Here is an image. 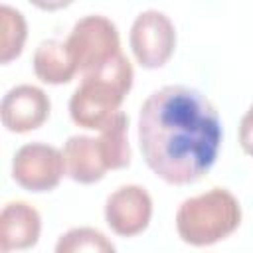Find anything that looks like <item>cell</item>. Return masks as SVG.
I'll list each match as a JSON object with an SVG mask.
<instances>
[{
  "instance_id": "obj_1",
  "label": "cell",
  "mask_w": 253,
  "mask_h": 253,
  "mask_svg": "<svg viewBox=\"0 0 253 253\" xmlns=\"http://www.w3.org/2000/svg\"><path fill=\"white\" fill-rule=\"evenodd\" d=\"M221 121L210 99L186 85L152 91L138 113V146L148 168L168 184L198 182L213 166Z\"/></svg>"
},
{
  "instance_id": "obj_2",
  "label": "cell",
  "mask_w": 253,
  "mask_h": 253,
  "mask_svg": "<svg viewBox=\"0 0 253 253\" xmlns=\"http://www.w3.org/2000/svg\"><path fill=\"white\" fill-rule=\"evenodd\" d=\"M132 65L125 53L117 55L99 69L83 75L69 99L71 121L81 128L101 130L119 113L132 87Z\"/></svg>"
},
{
  "instance_id": "obj_3",
  "label": "cell",
  "mask_w": 253,
  "mask_h": 253,
  "mask_svg": "<svg viewBox=\"0 0 253 253\" xmlns=\"http://www.w3.org/2000/svg\"><path fill=\"white\" fill-rule=\"evenodd\" d=\"M241 223V206L225 188H211L184 200L176 211V229L182 241L204 247L231 235Z\"/></svg>"
},
{
  "instance_id": "obj_4",
  "label": "cell",
  "mask_w": 253,
  "mask_h": 253,
  "mask_svg": "<svg viewBox=\"0 0 253 253\" xmlns=\"http://www.w3.org/2000/svg\"><path fill=\"white\" fill-rule=\"evenodd\" d=\"M65 45L81 75L99 69L123 53L119 30L103 14H87L79 18L71 28Z\"/></svg>"
},
{
  "instance_id": "obj_5",
  "label": "cell",
  "mask_w": 253,
  "mask_h": 253,
  "mask_svg": "<svg viewBox=\"0 0 253 253\" xmlns=\"http://www.w3.org/2000/svg\"><path fill=\"white\" fill-rule=\"evenodd\" d=\"M130 49L136 61L146 69L162 67L176 47V28L162 10H142L128 34Z\"/></svg>"
},
{
  "instance_id": "obj_6",
  "label": "cell",
  "mask_w": 253,
  "mask_h": 253,
  "mask_svg": "<svg viewBox=\"0 0 253 253\" xmlns=\"http://www.w3.org/2000/svg\"><path fill=\"white\" fill-rule=\"evenodd\" d=\"M65 174L63 152L45 142L20 146L12 160V178L28 192H49Z\"/></svg>"
},
{
  "instance_id": "obj_7",
  "label": "cell",
  "mask_w": 253,
  "mask_h": 253,
  "mask_svg": "<svg viewBox=\"0 0 253 253\" xmlns=\"http://www.w3.org/2000/svg\"><path fill=\"white\" fill-rule=\"evenodd\" d=\"M152 215V198L138 184L119 186L105 202L107 225L123 237H132L146 229Z\"/></svg>"
},
{
  "instance_id": "obj_8",
  "label": "cell",
  "mask_w": 253,
  "mask_h": 253,
  "mask_svg": "<svg viewBox=\"0 0 253 253\" xmlns=\"http://www.w3.org/2000/svg\"><path fill=\"white\" fill-rule=\"evenodd\" d=\"M49 109L51 103L43 89L30 83H22L12 87L2 97L0 117L2 125L10 132H28L47 121Z\"/></svg>"
},
{
  "instance_id": "obj_9",
  "label": "cell",
  "mask_w": 253,
  "mask_h": 253,
  "mask_svg": "<svg viewBox=\"0 0 253 253\" xmlns=\"http://www.w3.org/2000/svg\"><path fill=\"white\" fill-rule=\"evenodd\" d=\"M42 217L28 202H8L0 213V247L2 253L28 249L38 243Z\"/></svg>"
},
{
  "instance_id": "obj_10",
  "label": "cell",
  "mask_w": 253,
  "mask_h": 253,
  "mask_svg": "<svg viewBox=\"0 0 253 253\" xmlns=\"http://www.w3.org/2000/svg\"><path fill=\"white\" fill-rule=\"evenodd\" d=\"M61 152L65 162V174L79 184H95L107 172L99 142L93 136L73 134L65 140Z\"/></svg>"
},
{
  "instance_id": "obj_11",
  "label": "cell",
  "mask_w": 253,
  "mask_h": 253,
  "mask_svg": "<svg viewBox=\"0 0 253 253\" xmlns=\"http://www.w3.org/2000/svg\"><path fill=\"white\" fill-rule=\"evenodd\" d=\"M34 71L43 83L61 85L73 79L77 67L65 42L43 40L34 51Z\"/></svg>"
},
{
  "instance_id": "obj_12",
  "label": "cell",
  "mask_w": 253,
  "mask_h": 253,
  "mask_svg": "<svg viewBox=\"0 0 253 253\" xmlns=\"http://www.w3.org/2000/svg\"><path fill=\"white\" fill-rule=\"evenodd\" d=\"M128 117L119 111L113 119L99 130L97 142L107 170H121L130 164V146H128Z\"/></svg>"
},
{
  "instance_id": "obj_13",
  "label": "cell",
  "mask_w": 253,
  "mask_h": 253,
  "mask_svg": "<svg viewBox=\"0 0 253 253\" xmlns=\"http://www.w3.org/2000/svg\"><path fill=\"white\" fill-rule=\"evenodd\" d=\"M53 253H117L113 241L95 227H71L55 241Z\"/></svg>"
},
{
  "instance_id": "obj_14",
  "label": "cell",
  "mask_w": 253,
  "mask_h": 253,
  "mask_svg": "<svg viewBox=\"0 0 253 253\" xmlns=\"http://www.w3.org/2000/svg\"><path fill=\"white\" fill-rule=\"evenodd\" d=\"M0 30H2L0 61L8 63L14 57H18L24 49V42H26V36H28L24 14L18 8L2 2L0 4Z\"/></svg>"
},
{
  "instance_id": "obj_15",
  "label": "cell",
  "mask_w": 253,
  "mask_h": 253,
  "mask_svg": "<svg viewBox=\"0 0 253 253\" xmlns=\"http://www.w3.org/2000/svg\"><path fill=\"white\" fill-rule=\"evenodd\" d=\"M239 144L249 156H253V103L245 111V115L241 117V123H239Z\"/></svg>"
}]
</instances>
